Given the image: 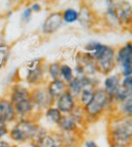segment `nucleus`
<instances>
[{
    "mask_svg": "<svg viewBox=\"0 0 132 147\" xmlns=\"http://www.w3.org/2000/svg\"><path fill=\"white\" fill-rule=\"evenodd\" d=\"M53 106L63 115H69L78 106L77 98H75L69 91H66L59 98L56 99Z\"/></svg>",
    "mask_w": 132,
    "mask_h": 147,
    "instance_id": "nucleus-8",
    "label": "nucleus"
},
{
    "mask_svg": "<svg viewBox=\"0 0 132 147\" xmlns=\"http://www.w3.org/2000/svg\"><path fill=\"white\" fill-rule=\"evenodd\" d=\"M115 105L113 99L110 98L103 89L97 87L92 100L85 107H83L87 124L96 122L108 112H111L112 114Z\"/></svg>",
    "mask_w": 132,
    "mask_h": 147,
    "instance_id": "nucleus-3",
    "label": "nucleus"
},
{
    "mask_svg": "<svg viewBox=\"0 0 132 147\" xmlns=\"http://www.w3.org/2000/svg\"><path fill=\"white\" fill-rule=\"evenodd\" d=\"M112 114L119 115V116L131 117L132 114V97L121 103H118L114 107V111Z\"/></svg>",
    "mask_w": 132,
    "mask_h": 147,
    "instance_id": "nucleus-21",
    "label": "nucleus"
},
{
    "mask_svg": "<svg viewBox=\"0 0 132 147\" xmlns=\"http://www.w3.org/2000/svg\"><path fill=\"white\" fill-rule=\"evenodd\" d=\"M9 132V129L7 127V123L0 117V139H2L4 136H6Z\"/></svg>",
    "mask_w": 132,
    "mask_h": 147,
    "instance_id": "nucleus-28",
    "label": "nucleus"
},
{
    "mask_svg": "<svg viewBox=\"0 0 132 147\" xmlns=\"http://www.w3.org/2000/svg\"><path fill=\"white\" fill-rule=\"evenodd\" d=\"M60 67H61V63H59V61H53V63H49L47 65V73L51 78V81L61 79V77H60Z\"/></svg>",
    "mask_w": 132,
    "mask_h": 147,
    "instance_id": "nucleus-26",
    "label": "nucleus"
},
{
    "mask_svg": "<svg viewBox=\"0 0 132 147\" xmlns=\"http://www.w3.org/2000/svg\"><path fill=\"white\" fill-rule=\"evenodd\" d=\"M45 117L47 122L57 126L60 123V121L62 120V118H63V114L55 106H51L45 111Z\"/></svg>",
    "mask_w": 132,
    "mask_h": 147,
    "instance_id": "nucleus-22",
    "label": "nucleus"
},
{
    "mask_svg": "<svg viewBox=\"0 0 132 147\" xmlns=\"http://www.w3.org/2000/svg\"><path fill=\"white\" fill-rule=\"evenodd\" d=\"M30 9L32 12H39V11L41 10V5L39 4V3H32V4L30 5Z\"/></svg>",
    "mask_w": 132,
    "mask_h": 147,
    "instance_id": "nucleus-30",
    "label": "nucleus"
},
{
    "mask_svg": "<svg viewBox=\"0 0 132 147\" xmlns=\"http://www.w3.org/2000/svg\"><path fill=\"white\" fill-rule=\"evenodd\" d=\"M47 69L45 67L43 59H35L30 61L27 65V74L25 77V81L28 85L33 87H37L43 85Z\"/></svg>",
    "mask_w": 132,
    "mask_h": 147,
    "instance_id": "nucleus-6",
    "label": "nucleus"
},
{
    "mask_svg": "<svg viewBox=\"0 0 132 147\" xmlns=\"http://www.w3.org/2000/svg\"><path fill=\"white\" fill-rule=\"evenodd\" d=\"M96 88H97V86H95V85H90V86L85 87V88L81 91V93H80V95L77 98L78 105L81 107H85L86 105L92 100Z\"/></svg>",
    "mask_w": 132,
    "mask_h": 147,
    "instance_id": "nucleus-20",
    "label": "nucleus"
},
{
    "mask_svg": "<svg viewBox=\"0 0 132 147\" xmlns=\"http://www.w3.org/2000/svg\"><path fill=\"white\" fill-rule=\"evenodd\" d=\"M106 4H108L107 9H106V11L104 12L103 15L104 21L106 22V24L109 27H111V28H120V27H122L121 23H120L119 19L117 17V14H116V2H114V1H107Z\"/></svg>",
    "mask_w": 132,
    "mask_h": 147,
    "instance_id": "nucleus-15",
    "label": "nucleus"
},
{
    "mask_svg": "<svg viewBox=\"0 0 132 147\" xmlns=\"http://www.w3.org/2000/svg\"><path fill=\"white\" fill-rule=\"evenodd\" d=\"M10 143L7 142L6 140H3V139H0V147H10Z\"/></svg>",
    "mask_w": 132,
    "mask_h": 147,
    "instance_id": "nucleus-32",
    "label": "nucleus"
},
{
    "mask_svg": "<svg viewBox=\"0 0 132 147\" xmlns=\"http://www.w3.org/2000/svg\"><path fill=\"white\" fill-rule=\"evenodd\" d=\"M8 98L10 102L14 105L15 103L20 102L24 99L30 98V90L20 84H15L11 87L10 95Z\"/></svg>",
    "mask_w": 132,
    "mask_h": 147,
    "instance_id": "nucleus-17",
    "label": "nucleus"
},
{
    "mask_svg": "<svg viewBox=\"0 0 132 147\" xmlns=\"http://www.w3.org/2000/svg\"><path fill=\"white\" fill-rule=\"evenodd\" d=\"M108 139L111 147H130L132 142V118L111 114Z\"/></svg>",
    "mask_w": 132,
    "mask_h": 147,
    "instance_id": "nucleus-1",
    "label": "nucleus"
},
{
    "mask_svg": "<svg viewBox=\"0 0 132 147\" xmlns=\"http://www.w3.org/2000/svg\"><path fill=\"white\" fill-rule=\"evenodd\" d=\"M60 77H61V80H63L68 85L75 77L73 67L71 65H67V63H61V67H60Z\"/></svg>",
    "mask_w": 132,
    "mask_h": 147,
    "instance_id": "nucleus-25",
    "label": "nucleus"
},
{
    "mask_svg": "<svg viewBox=\"0 0 132 147\" xmlns=\"http://www.w3.org/2000/svg\"><path fill=\"white\" fill-rule=\"evenodd\" d=\"M90 85H95L97 86V83L92 79L88 78L86 76H75L74 79L67 85L68 91L73 95L75 98H78L81 91L85 87L90 86Z\"/></svg>",
    "mask_w": 132,
    "mask_h": 147,
    "instance_id": "nucleus-10",
    "label": "nucleus"
},
{
    "mask_svg": "<svg viewBox=\"0 0 132 147\" xmlns=\"http://www.w3.org/2000/svg\"><path fill=\"white\" fill-rule=\"evenodd\" d=\"M84 147H99V146H98V144L95 142V141L92 140V139H90V140L85 141V143H84Z\"/></svg>",
    "mask_w": 132,
    "mask_h": 147,
    "instance_id": "nucleus-31",
    "label": "nucleus"
},
{
    "mask_svg": "<svg viewBox=\"0 0 132 147\" xmlns=\"http://www.w3.org/2000/svg\"><path fill=\"white\" fill-rule=\"evenodd\" d=\"M63 23L64 22L63 19H62L61 12H59V11L51 12L45 19V22L43 24V32L47 35L53 34L61 28Z\"/></svg>",
    "mask_w": 132,
    "mask_h": 147,
    "instance_id": "nucleus-11",
    "label": "nucleus"
},
{
    "mask_svg": "<svg viewBox=\"0 0 132 147\" xmlns=\"http://www.w3.org/2000/svg\"><path fill=\"white\" fill-rule=\"evenodd\" d=\"M79 12V18L78 21H80L82 26H84L85 28H90L93 26V24L96 22V15L93 12L89 5L87 4H82L80 10H78Z\"/></svg>",
    "mask_w": 132,
    "mask_h": 147,
    "instance_id": "nucleus-16",
    "label": "nucleus"
},
{
    "mask_svg": "<svg viewBox=\"0 0 132 147\" xmlns=\"http://www.w3.org/2000/svg\"><path fill=\"white\" fill-rule=\"evenodd\" d=\"M47 131L37 123L35 118L17 119L8 134L13 142L24 143L26 141L37 142Z\"/></svg>",
    "mask_w": 132,
    "mask_h": 147,
    "instance_id": "nucleus-2",
    "label": "nucleus"
},
{
    "mask_svg": "<svg viewBox=\"0 0 132 147\" xmlns=\"http://www.w3.org/2000/svg\"><path fill=\"white\" fill-rule=\"evenodd\" d=\"M60 132L62 133H80L82 130L79 128L76 121L72 117L71 114L63 115V118L60 121V123L57 125Z\"/></svg>",
    "mask_w": 132,
    "mask_h": 147,
    "instance_id": "nucleus-18",
    "label": "nucleus"
},
{
    "mask_svg": "<svg viewBox=\"0 0 132 147\" xmlns=\"http://www.w3.org/2000/svg\"><path fill=\"white\" fill-rule=\"evenodd\" d=\"M61 14L63 22L67 23V24H72V23L77 22L78 18H79V12L75 8H67L64 11H62Z\"/></svg>",
    "mask_w": 132,
    "mask_h": 147,
    "instance_id": "nucleus-24",
    "label": "nucleus"
},
{
    "mask_svg": "<svg viewBox=\"0 0 132 147\" xmlns=\"http://www.w3.org/2000/svg\"><path fill=\"white\" fill-rule=\"evenodd\" d=\"M0 117L7 124L13 123L17 120V115L15 113L14 106L7 97L0 98Z\"/></svg>",
    "mask_w": 132,
    "mask_h": 147,
    "instance_id": "nucleus-13",
    "label": "nucleus"
},
{
    "mask_svg": "<svg viewBox=\"0 0 132 147\" xmlns=\"http://www.w3.org/2000/svg\"><path fill=\"white\" fill-rule=\"evenodd\" d=\"M32 11H31L30 7L26 6L24 9H23L22 13H21V20H22L23 23H28L31 19V16H32Z\"/></svg>",
    "mask_w": 132,
    "mask_h": 147,
    "instance_id": "nucleus-27",
    "label": "nucleus"
},
{
    "mask_svg": "<svg viewBox=\"0 0 132 147\" xmlns=\"http://www.w3.org/2000/svg\"><path fill=\"white\" fill-rule=\"evenodd\" d=\"M10 147H17V145H10Z\"/></svg>",
    "mask_w": 132,
    "mask_h": 147,
    "instance_id": "nucleus-33",
    "label": "nucleus"
},
{
    "mask_svg": "<svg viewBox=\"0 0 132 147\" xmlns=\"http://www.w3.org/2000/svg\"><path fill=\"white\" fill-rule=\"evenodd\" d=\"M47 87V90L49 92V94L53 97V99H57L61 96L62 94L68 91V87L67 84L64 82L61 79H58V80H53V81H49L45 85Z\"/></svg>",
    "mask_w": 132,
    "mask_h": 147,
    "instance_id": "nucleus-19",
    "label": "nucleus"
},
{
    "mask_svg": "<svg viewBox=\"0 0 132 147\" xmlns=\"http://www.w3.org/2000/svg\"><path fill=\"white\" fill-rule=\"evenodd\" d=\"M121 76L119 73L115 74H110L108 76H106L105 80L103 83V90L106 92V94L113 99L114 96L117 94V92L121 88Z\"/></svg>",
    "mask_w": 132,
    "mask_h": 147,
    "instance_id": "nucleus-12",
    "label": "nucleus"
},
{
    "mask_svg": "<svg viewBox=\"0 0 132 147\" xmlns=\"http://www.w3.org/2000/svg\"><path fill=\"white\" fill-rule=\"evenodd\" d=\"M97 67L98 73L108 76L116 67V49L114 47L108 45L107 49L104 53V55L100 57L98 61H95Z\"/></svg>",
    "mask_w": 132,
    "mask_h": 147,
    "instance_id": "nucleus-7",
    "label": "nucleus"
},
{
    "mask_svg": "<svg viewBox=\"0 0 132 147\" xmlns=\"http://www.w3.org/2000/svg\"><path fill=\"white\" fill-rule=\"evenodd\" d=\"M116 65H119L121 78L132 77V42L128 41L116 49Z\"/></svg>",
    "mask_w": 132,
    "mask_h": 147,
    "instance_id": "nucleus-4",
    "label": "nucleus"
},
{
    "mask_svg": "<svg viewBox=\"0 0 132 147\" xmlns=\"http://www.w3.org/2000/svg\"><path fill=\"white\" fill-rule=\"evenodd\" d=\"M115 10L122 27L129 26L131 24V19H132L131 5L127 2H120V3L116 2Z\"/></svg>",
    "mask_w": 132,
    "mask_h": 147,
    "instance_id": "nucleus-14",
    "label": "nucleus"
},
{
    "mask_svg": "<svg viewBox=\"0 0 132 147\" xmlns=\"http://www.w3.org/2000/svg\"><path fill=\"white\" fill-rule=\"evenodd\" d=\"M121 87L126 90L132 91V77H126L122 78L121 80Z\"/></svg>",
    "mask_w": 132,
    "mask_h": 147,
    "instance_id": "nucleus-29",
    "label": "nucleus"
},
{
    "mask_svg": "<svg viewBox=\"0 0 132 147\" xmlns=\"http://www.w3.org/2000/svg\"><path fill=\"white\" fill-rule=\"evenodd\" d=\"M39 147H65L61 132L47 131L37 142Z\"/></svg>",
    "mask_w": 132,
    "mask_h": 147,
    "instance_id": "nucleus-9",
    "label": "nucleus"
},
{
    "mask_svg": "<svg viewBox=\"0 0 132 147\" xmlns=\"http://www.w3.org/2000/svg\"><path fill=\"white\" fill-rule=\"evenodd\" d=\"M72 117L74 118V120L76 121L77 125L79 126V128L81 130H83V127H86L87 125V121H86V115L84 112V108L78 105L76 107V109L71 113Z\"/></svg>",
    "mask_w": 132,
    "mask_h": 147,
    "instance_id": "nucleus-23",
    "label": "nucleus"
},
{
    "mask_svg": "<svg viewBox=\"0 0 132 147\" xmlns=\"http://www.w3.org/2000/svg\"><path fill=\"white\" fill-rule=\"evenodd\" d=\"M30 100L35 105V110L37 112H45L47 108L53 106L55 99L49 94L45 85L33 87L30 90Z\"/></svg>",
    "mask_w": 132,
    "mask_h": 147,
    "instance_id": "nucleus-5",
    "label": "nucleus"
}]
</instances>
